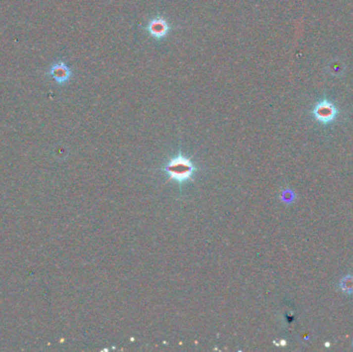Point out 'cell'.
Masks as SVG:
<instances>
[{
  "label": "cell",
  "instance_id": "1",
  "mask_svg": "<svg viewBox=\"0 0 353 352\" xmlns=\"http://www.w3.org/2000/svg\"><path fill=\"white\" fill-rule=\"evenodd\" d=\"M163 172L170 181H174L179 185L191 181L197 172V166L190 158L181 151L173 156L163 166Z\"/></svg>",
  "mask_w": 353,
  "mask_h": 352
},
{
  "label": "cell",
  "instance_id": "2",
  "mask_svg": "<svg viewBox=\"0 0 353 352\" xmlns=\"http://www.w3.org/2000/svg\"><path fill=\"white\" fill-rule=\"evenodd\" d=\"M313 115L320 123H332L338 115V110L335 104L328 101H322L314 107Z\"/></svg>",
  "mask_w": 353,
  "mask_h": 352
},
{
  "label": "cell",
  "instance_id": "3",
  "mask_svg": "<svg viewBox=\"0 0 353 352\" xmlns=\"http://www.w3.org/2000/svg\"><path fill=\"white\" fill-rule=\"evenodd\" d=\"M146 30L149 32L153 39L162 40L168 34L170 26L164 18L157 16L149 21L148 25L146 26Z\"/></svg>",
  "mask_w": 353,
  "mask_h": 352
},
{
  "label": "cell",
  "instance_id": "4",
  "mask_svg": "<svg viewBox=\"0 0 353 352\" xmlns=\"http://www.w3.org/2000/svg\"><path fill=\"white\" fill-rule=\"evenodd\" d=\"M51 74L53 75V77L56 79L57 82L64 83L69 80L71 76V71L63 62H59L52 68Z\"/></svg>",
  "mask_w": 353,
  "mask_h": 352
},
{
  "label": "cell",
  "instance_id": "5",
  "mask_svg": "<svg viewBox=\"0 0 353 352\" xmlns=\"http://www.w3.org/2000/svg\"><path fill=\"white\" fill-rule=\"evenodd\" d=\"M340 288L344 294L353 295V276L347 275L341 279Z\"/></svg>",
  "mask_w": 353,
  "mask_h": 352
}]
</instances>
